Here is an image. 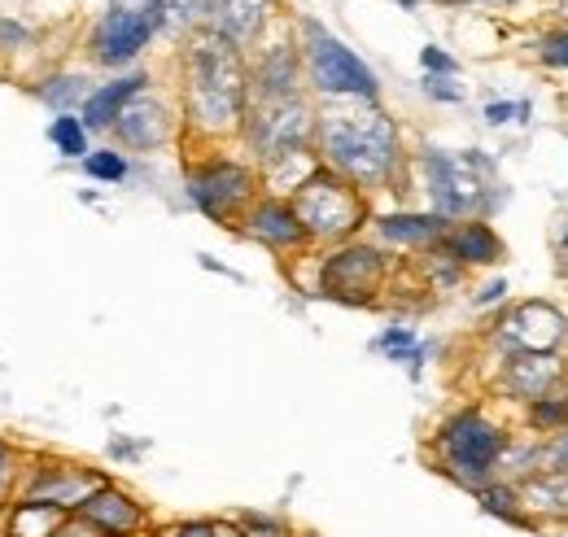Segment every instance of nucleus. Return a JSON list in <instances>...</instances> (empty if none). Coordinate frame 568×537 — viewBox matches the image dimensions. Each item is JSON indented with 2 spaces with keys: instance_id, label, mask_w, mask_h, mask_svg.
I'll use <instances>...</instances> for the list:
<instances>
[{
  "instance_id": "38",
  "label": "nucleus",
  "mask_w": 568,
  "mask_h": 537,
  "mask_svg": "<svg viewBox=\"0 0 568 537\" xmlns=\"http://www.w3.org/2000/svg\"><path fill=\"white\" fill-rule=\"evenodd\" d=\"M4 476H9V450L0 446V485H4Z\"/></svg>"
},
{
  "instance_id": "31",
  "label": "nucleus",
  "mask_w": 568,
  "mask_h": 537,
  "mask_svg": "<svg viewBox=\"0 0 568 537\" xmlns=\"http://www.w3.org/2000/svg\"><path fill=\"white\" fill-rule=\"evenodd\" d=\"M486 123H490V128L529 123V101H490V105H486Z\"/></svg>"
},
{
  "instance_id": "30",
  "label": "nucleus",
  "mask_w": 568,
  "mask_h": 537,
  "mask_svg": "<svg viewBox=\"0 0 568 537\" xmlns=\"http://www.w3.org/2000/svg\"><path fill=\"white\" fill-rule=\"evenodd\" d=\"M538 62H542V67L568 70V27H560V31H551V36L538 40Z\"/></svg>"
},
{
  "instance_id": "22",
  "label": "nucleus",
  "mask_w": 568,
  "mask_h": 537,
  "mask_svg": "<svg viewBox=\"0 0 568 537\" xmlns=\"http://www.w3.org/2000/svg\"><path fill=\"white\" fill-rule=\"evenodd\" d=\"M473 498L481 503L486 516H495V520L511 525V529H529V534H538V525L529 520V511H525V503H520L516 480H503V476H498V480H490V485H481Z\"/></svg>"
},
{
  "instance_id": "18",
  "label": "nucleus",
  "mask_w": 568,
  "mask_h": 537,
  "mask_svg": "<svg viewBox=\"0 0 568 537\" xmlns=\"http://www.w3.org/2000/svg\"><path fill=\"white\" fill-rule=\"evenodd\" d=\"M110 132H119V140H123L128 149H158V144L171 140V114H166L162 101H153V97L141 92V97L119 114V123H114Z\"/></svg>"
},
{
  "instance_id": "27",
  "label": "nucleus",
  "mask_w": 568,
  "mask_h": 537,
  "mask_svg": "<svg viewBox=\"0 0 568 537\" xmlns=\"http://www.w3.org/2000/svg\"><path fill=\"white\" fill-rule=\"evenodd\" d=\"M40 97H44V101H53L62 114H71L67 105H83L92 92H88V79H79V74H67V79H53L49 88H40Z\"/></svg>"
},
{
  "instance_id": "15",
  "label": "nucleus",
  "mask_w": 568,
  "mask_h": 537,
  "mask_svg": "<svg viewBox=\"0 0 568 537\" xmlns=\"http://www.w3.org/2000/svg\"><path fill=\"white\" fill-rule=\"evenodd\" d=\"M245 236L267 245V250H281V254L311 241L293 202H281V197H263V202H254L245 210Z\"/></svg>"
},
{
  "instance_id": "3",
  "label": "nucleus",
  "mask_w": 568,
  "mask_h": 537,
  "mask_svg": "<svg viewBox=\"0 0 568 537\" xmlns=\"http://www.w3.org/2000/svg\"><path fill=\"white\" fill-rule=\"evenodd\" d=\"M433 446H437V468L446 472L455 485L477 494L481 485L498 480L503 455L511 446V433H507V424H498L486 406H464V411L442 419Z\"/></svg>"
},
{
  "instance_id": "29",
  "label": "nucleus",
  "mask_w": 568,
  "mask_h": 537,
  "mask_svg": "<svg viewBox=\"0 0 568 537\" xmlns=\"http://www.w3.org/2000/svg\"><path fill=\"white\" fill-rule=\"evenodd\" d=\"M376 349L389 354L394 363H420V341L412 328H389V333L376 336Z\"/></svg>"
},
{
  "instance_id": "23",
  "label": "nucleus",
  "mask_w": 568,
  "mask_h": 537,
  "mask_svg": "<svg viewBox=\"0 0 568 537\" xmlns=\"http://www.w3.org/2000/svg\"><path fill=\"white\" fill-rule=\"evenodd\" d=\"M62 520H67V511H58V507H49V503H22L18 511H13V525H9V534L13 537H58L62 534Z\"/></svg>"
},
{
  "instance_id": "13",
  "label": "nucleus",
  "mask_w": 568,
  "mask_h": 537,
  "mask_svg": "<svg viewBox=\"0 0 568 537\" xmlns=\"http://www.w3.org/2000/svg\"><path fill=\"white\" fill-rule=\"evenodd\" d=\"M437 254L455 267H498L507 245L486 219H464V223H450L446 236L437 241Z\"/></svg>"
},
{
  "instance_id": "7",
  "label": "nucleus",
  "mask_w": 568,
  "mask_h": 537,
  "mask_svg": "<svg viewBox=\"0 0 568 537\" xmlns=\"http://www.w3.org/2000/svg\"><path fill=\"white\" fill-rule=\"evenodd\" d=\"M245 144L258 162L284 166L293 158H306L311 140H315V110L297 97H272V101H254L245 110Z\"/></svg>"
},
{
  "instance_id": "6",
  "label": "nucleus",
  "mask_w": 568,
  "mask_h": 537,
  "mask_svg": "<svg viewBox=\"0 0 568 537\" xmlns=\"http://www.w3.org/2000/svg\"><path fill=\"white\" fill-rule=\"evenodd\" d=\"M293 210H297L306 236L311 241H328V245L351 241L358 227H363V219H367L363 193H358L355 184H346L342 175H333L328 166L311 171L293 189Z\"/></svg>"
},
{
  "instance_id": "1",
  "label": "nucleus",
  "mask_w": 568,
  "mask_h": 537,
  "mask_svg": "<svg viewBox=\"0 0 568 537\" xmlns=\"http://www.w3.org/2000/svg\"><path fill=\"white\" fill-rule=\"evenodd\" d=\"M315 144L324 166L358 193L389 184L403 158L398 128L376 101H328L315 114Z\"/></svg>"
},
{
  "instance_id": "10",
  "label": "nucleus",
  "mask_w": 568,
  "mask_h": 537,
  "mask_svg": "<svg viewBox=\"0 0 568 537\" xmlns=\"http://www.w3.org/2000/svg\"><path fill=\"white\" fill-rule=\"evenodd\" d=\"M189 202L197 205L202 214H211L219 223L236 219L245 205H254V189H258V175L245 166V162H232V158H206V162H193L189 166Z\"/></svg>"
},
{
  "instance_id": "25",
  "label": "nucleus",
  "mask_w": 568,
  "mask_h": 537,
  "mask_svg": "<svg viewBox=\"0 0 568 537\" xmlns=\"http://www.w3.org/2000/svg\"><path fill=\"white\" fill-rule=\"evenodd\" d=\"M49 140H53V144H58L67 158H88V153H92V149H88V128H83V119H74V114L53 119Z\"/></svg>"
},
{
  "instance_id": "2",
  "label": "nucleus",
  "mask_w": 568,
  "mask_h": 537,
  "mask_svg": "<svg viewBox=\"0 0 568 537\" xmlns=\"http://www.w3.org/2000/svg\"><path fill=\"white\" fill-rule=\"evenodd\" d=\"M184 105H189V123L206 135L241 132L245 123L250 74L241 62V49L219 31L193 36L184 53Z\"/></svg>"
},
{
  "instance_id": "11",
  "label": "nucleus",
  "mask_w": 568,
  "mask_h": 537,
  "mask_svg": "<svg viewBox=\"0 0 568 537\" xmlns=\"http://www.w3.org/2000/svg\"><path fill=\"white\" fill-rule=\"evenodd\" d=\"M381 280H385V254L372 250V245H342V250H333V254L324 259V267H320V288H324V297L351 302V306L372 302L376 288H381Z\"/></svg>"
},
{
  "instance_id": "35",
  "label": "nucleus",
  "mask_w": 568,
  "mask_h": 537,
  "mask_svg": "<svg viewBox=\"0 0 568 537\" xmlns=\"http://www.w3.org/2000/svg\"><path fill=\"white\" fill-rule=\"evenodd\" d=\"M420 62H425L428 74H459V62H455L450 53H442V49H433V44H428L425 53H420Z\"/></svg>"
},
{
  "instance_id": "9",
  "label": "nucleus",
  "mask_w": 568,
  "mask_h": 537,
  "mask_svg": "<svg viewBox=\"0 0 568 537\" xmlns=\"http://www.w3.org/2000/svg\"><path fill=\"white\" fill-rule=\"evenodd\" d=\"M495 345L503 354H565L568 315L556 302H542V297L511 302V306L498 315Z\"/></svg>"
},
{
  "instance_id": "33",
  "label": "nucleus",
  "mask_w": 568,
  "mask_h": 537,
  "mask_svg": "<svg viewBox=\"0 0 568 537\" xmlns=\"http://www.w3.org/2000/svg\"><path fill=\"white\" fill-rule=\"evenodd\" d=\"M171 537H241V529L232 534V529H223V525H214V520H184V525H175Z\"/></svg>"
},
{
  "instance_id": "16",
  "label": "nucleus",
  "mask_w": 568,
  "mask_h": 537,
  "mask_svg": "<svg viewBox=\"0 0 568 537\" xmlns=\"http://www.w3.org/2000/svg\"><path fill=\"white\" fill-rule=\"evenodd\" d=\"M105 480L92 468H44L31 485V503H49L58 511H79Z\"/></svg>"
},
{
  "instance_id": "26",
  "label": "nucleus",
  "mask_w": 568,
  "mask_h": 537,
  "mask_svg": "<svg viewBox=\"0 0 568 537\" xmlns=\"http://www.w3.org/2000/svg\"><path fill=\"white\" fill-rule=\"evenodd\" d=\"M219 0H158L162 27H197L206 13H214Z\"/></svg>"
},
{
  "instance_id": "36",
  "label": "nucleus",
  "mask_w": 568,
  "mask_h": 537,
  "mask_svg": "<svg viewBox=\"0 0 568 537\" xmlns=\"http://www.w3.org/2000/svg\"><path fill=\"white\" fill-rule=\"evenodd\" d=\"M498 302H507V284H503V280H490V284L473 297V306H477V311H481V306H498Z\"/></svg>"
},
{
  "instance_id": "5",
  "label": "nucleus",
  "mask_w": 568,
  "mask_h": 537,
  "mask_svg": "<svg viewBox=\"0 0 568 537\" xmlns=\"http://www.w3.org/2000/svg\"><path fill=\"white\" fill-rule=\"evenodd\" d=\"M302 62L311 74V88L328 101H376L381 97L372 67L320 22H302Z\"/></svg>"
},
{
  "instance_id": "21",
  "label": "nucleus",
  "mask_w": 568,
  "mask_h": 537,
  "mask_svg": "<svg viewBox=\"0 0 568 537\" xmlns=\"http://www.w3.org/2000/svg\"><path fill=\"white\" fill-rule=\"evenodd\" d=\"M267 13H272V0H219L214 4V31L241 49L263 31Z\"/></svg>"
},
{
  "instance_id": "32",
  "label": "nucleus",
  "mask_w": 568,
  "mask_h": 537,
  "mask_svg": "<svg viewBox=\"0 0 568 537\" xmlns=\"http://www.w3.org/2000/svg\"><path fill=\"white\" fill-rule=\"evenodd\" d=\"M425 92L433 97V101H450V105H459V101H464V88L455 83V74H428Z\"/></svg>"
},
{
  "instance_id": "14",
  "label": "nucleus",
  "mask_w": 568,
  "mask_h": 537,
  "mask_svg": "<svg viewBox=\"0 0 568 537\" xmlns=\"http://www.w3.org/2000/svg\"><path fill=\"white\" fill-rule=\"evenodd\" d=\"M83 525L101 537H136L144 529V511L141 503L128 494V489H114V485H101L83 507H79Z\"/></svg>"
},
{
  "instance_id": "4",
  "label": "nucleus",
  "mask_w": 568,
  "mask_h": 537,
  "mask_svg": "<svg viewBox=\"0 0 568 537\" xmlns=\"http://www.w3.org/2000/svg\"><path fill=\"white\" fill-rule=\"evenodd\" d=\"M420 166H425L433 214H442L446 223H464V219H477L486 210V193L495 184V162L486 153H477V149H464V153L428 149Z\"/></svg>"
},
{
  "instance_id": "17",
  "label": "nucleus",
  "mask_w": 568,
  "mask_h": 537,
  "mask_svg": "<svg viewBox=\"0 0 568 537\" xmlns=\"http://www.w3.org/2000/svg\"><path fill=\"white\" fill-rule=\"evenodd\" d=\"M144 83H149L144 70H132V74H119V79L101 83V88L83 101V128H88V132H110V128L119 123V114L144 92Z\"/></svg>"
},
{
  "instance_id": "12",
  "label": "nucleus",
  "mask_w": 568,
  "mask_h": 537,
  "mask_svg": "<svg viewBox=\"0 0 568 537\" xmlns=\"http://www.w3.org/2000/svg\"><path fill=\"white\" fill-rule=\"evenodd\" d=\"M498 389L525 406L547 394H560L568 389V358L565 354H503Z\"/></svg>"
},
{
  "instance_id": "24",
  "label": "nucleus",
  "mask_w": 568,
  "mask_h": 537,
  "mask_svg": "<svg viewBox=\"0 0 568 537\" xmlns=\"http://www.w3.org/2000/svg\"><path fill=\"white\" fill-rule=\"evenodd\" d=\"M525 415H529V428H534L538 437H556V433H565L568 428V389L529 403L525 406Z\"/></svg>"
},
{
  "instance_id": "34",
  "label": "nucleus",
  "mask_w": 568,
  "mask_h": 537,
  "mask_svg": "<svg viewBox=\"0 0 568 537\" xmlns=\"http://www.w3.org/2000/svg\"><path fill=\"white\" fill-rule=\"evenodd\" d=\"M241 537H288L281 520L272 516H241Z\"/></svg>"
},
{
  "instance_id": "20",
  "label": "nucleus",
  "mask_w": 568,
  "mask_h": 537,
  "mask_svg": "<svg viewBox=\"0 0 568 537\" xmlns=\"http://www.w3.org/2000/svg\"><path fill=\"white\" fill-rule=\"evenodd\" d=\"M376 227H381V236L389 241V245H407V250H437V241L446 236V219L442 214H385V219H376Z\"/></svg>"
},
{
  "instance_id": "37",
  "label": "nucleus",
  "mask_w": 568,
  "mask_h": 537,
  "mask_svg": "<svg viewBox=\"0 0 568 537\" xmlns=\"http://www.w3.org/2000/svg\"><path fill=\"white\" fill-rule=\"evenodd\" d=\"M556 271H560V280L568 284V223L565 232H560V241H556Z\"/></svg>"
},
{
  "instance_id": "8",
  "label": "nucleus",
  "mask_w": 568,
  "mask_h": 537,
  "mask_svg": "<svg viewBox=\"0 0 568 537\" xmlns=\"http://www.w3.org/2000/svg\"><path fill=\"white\" fill-rule=\"evenodd\" d=\"M158 27H162L158 0H110L92 31V58L101 67H128L149 49Z\"/></svg>"
},
{
  "instance_id": "19",
  "label": "nucleus",
  "mask_w": 568,
  "mask_h": 537,
  "mask_svg": "<svg viewBox=\"0 0 568 537\" xmlns=\"http://www.w3.org/2000/svg\"><path fill=\"white\" fill-rule=\"evenodd\" d=\"M297 70H302V49H288L276 44L263 53L258 70L250 74V88L258 101H272V97H297Z\"/></svg>"
},
{
  "instance_id": "28",
  "label": "nucleus",
  "mask_w": 568,
  "mask_h": 537,
  "mask_svg": "<svg viewBox=\"0 0 568 537\" xmlns=\"http://www.w3.org/2000/svg\"><path fill=\"white\" fill-rule=\"evenodd\" d=\"M83 171H88L92 180L119 184V180H128V158H123V153H114V149H97V153H88V158H83Z\"/></svg>"
}]
</instances>
